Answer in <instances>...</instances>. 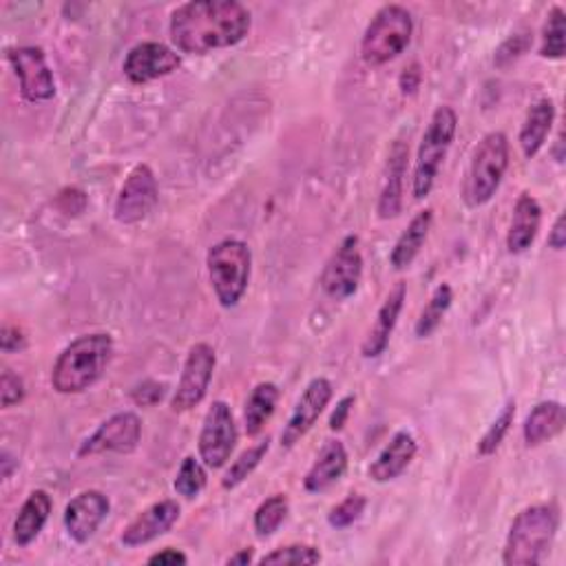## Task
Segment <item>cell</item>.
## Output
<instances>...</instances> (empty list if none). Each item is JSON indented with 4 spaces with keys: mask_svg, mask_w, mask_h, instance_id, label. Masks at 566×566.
<instances>
[{
    "mask_svg": "<svg viewBox=\"0 0 566 566\" xmlns=\"http://www.w3.org/2000/svg\"><path fill=\"white\" fill-rule=\"evenodd\" d=\"M251 25V12L237 0H196L173 12L170 41L181 54L207 56L240 45Z\"/></svg>",
    "mask_w": 566,
    "mask_h": 566,
    "instance_id": "cell-1",
    "label": "cell"
},
{
    "mask_svg": "<svg viewBox=\"0 0 566 566\" xmlns=\"http://www.w3.org/2000/svg\"><path fill=\"white\" fill-rule=\"evenodd\" d=\"M113 358V339L107 332L82 334L71 341L54 363L52 386L58 395H82L91 390Z\"/></svg>",
    "mask_w": 566,
    "mask_h": 566,
    "instance_id": "cell-2",
    "label": "cell"
},
{
    "mask_svg": "<svg viewBox=\"0 0 566 566\" xmlns=\"http://www.w3.org/2000/svg\"><path fill=\"white\" fill-rule=\"evenodd\" d=\"M557 529L559 511L553 504L526 507L511 522L502 551V562L507 566L542 564L553 546Z\"/></svg>",
    "mask_w": 566,
    "mask_h": 566,
    "instance_id": "cell-3",
    "label": "cell"
},
{
    "mask_svg": "<svg viewBox=\"0 0 566 566\" xmlns=\"http://www.w3.org/2000/svg\"><path fill=\"white\" fill-rule=\"evenodd\" d=\"M509 168V140L502 131L487 133L471 157L463 200L469 209H480L493 200Z\"/></svg>",
    "mask_w": 566,
    "mask_h": 566,
    "instance_id": "cell-4",
    "label": "cell"
},
{
    "mask_svg": "<svg viewBox=\"0 0 566 566\" xmlns=\"http://www.w3.org/2000/svg\"><path fill=\"white\" fill-rule=\"evenodd\" d=\"M414 21L403 5H386L369 21L363 41L360 58L367 67H384L399 58L412 43Z\"/></svg>",
    "mask_w": 566,
    "mask_h": 566,
    "instance_id": "cell-5",
    "label": "cell"
},
{
    "mask_svg": "<svg viewBox=\"0 0 566 566\" xmlns=\"http://www.w3.org/2000/svg\"><path fill=\"white\" fill-rule=\"evenodd\" d=\"M458 115L452 107L443 104L434 111L428 131L423 133L419 155L414 162V177H412V193L417 200H425L436 184L441 166L452 148L456 137Z\"/></svg>",
    "mask_w": 566,
    "mask_h": 566,
    "instance_id": "cell-6",
    "label": "cell"
},
{
    "mask_svg": "<svg viewBox=\"0 0 566 566\" xmlns=\"http://www.w3.org/2000/svg\"><path fill=\"white\" fill-rule=\"evenodd\" d=\"M211 286L222 308H235L251 284L253 253L240 240H222L207 255Z\"/></svg>",
    "mask_w": 566,
    "mask_h": 566,
    "instance_id": "cell-7",
    "label": "cell"
},
{
    "mask_svg": "<svg viewBox=\"0 0 566 566\" xmlns=\"http://www.w3.org/2000/svg\"><path fill=\"white\" fill-rule=\"evenodd\" d=\"M218 356L209 343H196L186 354L177 390L170 399V410L181 414L198 408L211 388Z\"/></svg>",
    "mask_w": 566,
    "mask_h": 566,
    "instance_id": "cell-8",
    "label": "cell"
},
{
    "mask_svg": "<svg viewBox=\"0 0 566 566\" xmlns=\"http://www.w3.org/2000/svg\"><path fill=\"white\" fill-rule=\"evenodd\" d=\"M237 425H235V417L233 410L229 408V403L224 401H215L207 417H204V425L200 432V460L209 467V469H222L235 447H237Z\"/></svg>",
    "mask_w": 566,
    "mask_h": 566,
    "instance_id": "cell-9",
    "label": "cell"
},
{
    "mask_svg": "<svg viewBox=\"0 0 566 566\" xmlns=\"http://www.w3.org/2000/svg\"><path fill=\"white\" fill-rule=\"evenodd\" d=\"M159 202V186L153 168L148 164H137L126 181L120 188V196L115 200V222L124 226H133L144 222Z\"/></svg>",
    "mask_w": 566,
    "mask_h": 566,
    "instance_id": "cell-10",
    "label": "cell"
},
{
    "mask_svg": "<svg viewBox=\"0 0 566 566\" xmlns=\"http://www.w3.org/2000/svg\"><path fill=\"white\" fill-rule=\"evenodd\" d=\"M360 279H363V255L358 248V237L347 235L328 259L319 284L330 299L345 301L356 295Z\"/></svg>",
    "mask_w": 566,
    "mask_h": 566,
    "instance_id": "cell-11",
    "label": "cell"
},
{
    "mask_svg": "<svg viewBox=\"0 0 566 566\" xmlns=\"http://www.w3.org/2000/svg\"><path fill=\"white\" fill-rule=\"evenodd\" d=\"M142 441V421L133 412H120L107 419L80 447L78 456H98V454H133Z\"/></svg>",
    "mask_w": 566,
    "mask_h": 566,
    "instance_id": "cell-12",
    "label": "cell"
},
{
    "mask_svg": "<svg viewBox=\"0 0 566 566\" xmlns=\"http://www.w3.org/2000/svg\"><path fill=\"white\" fill-rule=\"evenodd\" d=\"M8 60L27 102H47L56 96V80L41 47H14L8 52Z\"/></svg>",
    "mask_w": 566,
    "mask_h": 566,
    "instance_id": "cell-13",
    "label": "cell"
},
{
    "mask_svg": "<svg viewBox=\"0 0 566 566\" xmlns=\"http://www.w3.org/2000/svg\"><path fill=\"white\" fill-rule=\"evenodd\" d=\"M334 395V388L328 379L319 376V379H312L308 384V388L303 390V395L299 397L284 432H281V447L284 450H292L319 421V417L325 412V408L330 406Z\"/></svg>",
    "mask_w": 566,
    "mask_h": 566,
    "instance_id": "cell-14",
    "label": "cell"
},
{
    "mask_svg": "<svg viewBox=\"0 0 566 566\" xmlns=\"http://www.w3.org/2000/svg\"><path fill=\"white\" fill-rule=\"evenodd\" d=\"M179 65L181 58L170 47L162 43H140L126 54L122 69L133 85H146L164 76H170L179 69Z\"/></svg>",
    "mask_w": 566,
    "mask_h": 566,
    "instance_id": "cell-15",
    "label": "cell"
},
{
    "mask_svg": "<svg viewBox=\"0 0 566 566\" xmlns=\"http://www.w3.org/2000/svg\"><path fill=\"white\" fill-rule=\"evenodd\" d=\"M111 502L102 491L89 489L78 493L65 509V529L69 537L78 544L89 542L100 524L107 520Z\"/></svg>",
    "mask_w": 566,
    "mask_h": 566,
    "instance_id": "cell-16",
    "label": "cell"
},
{
    "mask_svg": "<svg viewBox=\"0 0 566 566\" xmlns=\"http://www.w3.org/2000/svg\"><path fill=\"white\" fill-rule=\"evenodd\" d=\"M181 515V507L177 500H159L155 504H151L148 509H144L120 535V542L126 548H135V546H144L162 535H166L175 522Z\"/></svg>",
    "mask_w": 566,
    "mask_h": 566,
    "instance_id": "cell-17",
    "label": "cell"
},
{
    "mask_svg": "<svg viewBox=\"0 0 566 566\" xmlns=\"http://www.w3.org/2000/svg\"><path fill=\"white\" fill-rule=\"evenodd\" d=\"M406 299H408V288L401 281V284L395 286V290L388 295V299L379 308V314H376V321L369 328V332H367V336L360 345L363 358H379L388 349L390 339L395 334V328L399 323V317L403 312Z\"/></svg>",
    "mask_w": 566,
    "mask_h": 566,
    "instance_id": "cell-18",
    "label": "cell"
},
{
    "mask_svg": "<svg viewBox=\"0 0 566 566\" xmlns=\"http://www.w3.org/2000/svg\"><path fill=\"white\" fill-rule=\"evenodd\" d=\"M417 452H419L417 439L410 432H397L390 439V443L384 447V452L369 465L367 474L379 485L392 482L408 471V467L417 458Z\"/></svg>",
    "mask_w": 566,
    "mask_h": 566,
    "instance_id": "cell-19",
    "label": "cell"
},
{
    "mask_svg": "<svg viewBox=\"0 0 566 566\" xmlns=\"http://www.w3.org/2000/svg\"><path fill=\"white\" fill-rule=\"evenodd\" d=\"M408 153H410L408 144L401 140H397L390 151L388 170H386L384 188L379 196V207H376V213H379L381 220H395L403 211V184H406Z\"/></svg>",
    "mask_w": 566,
    "mask_h": 566,
    "instance_id": "cell-20",
    "label": "cell"
},
{
    "mask_svg": "<svg viewBox=\"0 0 566 566\" xmlns=\"http://www.w3.org/2000/svg\"><path fill=\"white\" fill-rule=\"evenodd\" d=\"M347 471V450L341 441H328L303 478L308 493H323Z\"/></svg>",
    "mask_w": 566,
    "mask_h": 566,
    "instance_id": "cell-21",
    "label": "cell"
},
{
    "mask_svg": "<svg viewBox=\"0 0 566 566\" xmlns=\"http://www.w3.org/2000/svg\"><path fill=\"white\" fill-rule=\"evenodd\" d=\"M542 224V209L537 200L529 193H522L513 207L509 233H507V248L511 255H522L526 253L540 231Z\"/></svg>",
    "mask_w": 566,
    "mask_h": 566,
    "instance_id": "cell-22",
    "label": "cell"
},
{
    "mask_svg": "<svg viewBox=\"0 0 566 566\" xmlns=\"http://www.w3.org/2000/svg\"><path fill=\"white\" fill-rule=\"evenodd\" d=\"M564 425H566V412H564L562 403L542 401L529 412V417L522 425L524 445L540 447V445L553 441L557 434H562Z\"/></svg>",
    "mask_w": 566,
    "mask_h": 566,
    "instance_id": "cell-23",
    "label": "cell"
},
{
    "mask_svg": "<svg viewBox=\"0 0 566 566\" xmlns=\"http://www.w3.org/2000/svg\"><path fill=\"white\" fill-rule=\"evenodd\" d=\"M52 509H54V502L45 489L32 491L16 515L14 542L23 548L30 546L43 533V529L52 515Z\"/></svg>",
    "mask_w": 566,
    "mask_h": 566,
    "instance_id": "cell-24",
    "label": "cell"
},
{
    "mask_svg": "<svg viewBox=\"0 0 566 566\" xmlns=\"http://www.w3.org/2000/svg\"><path fill=\"white\" fill-rule=\"evenodd\" d=\"M432 224H434L432 209H425L412 218V222L401 233V237L397 240V244L390 253V264L395 266V270H408L414 264V259L421 255V251L428 242Z\"/></svg>",
    "mask_w": 566,
    "mask_h": 566,
    "instance_id": "cell-25",
    "label": "cell"
},
{
    "mask_svg": "<svg viewBox=\"0 0 566 566\" xmlns=\"http://www.w3.org/2000/svg\"><path fill=\"white\" fill-rule=\"evenodd\" d=\"M553 122H555L553 100L542 98L535 104H531V109L526 111V118L522 122L520 137H518L520 148H522L526 159H533L542 151V146H544V142H546V137L553 129Z\"/></svg>",
    "mask_w": 566,
    "mask_h": 566,
    "instance_id": "cell-26",
    "label": "cell"
},
{
    "mask_svg": "<svg viewBox=\"0 0 566 566\" xmlns=\"http://www.w3.org/2000/svg\"><path fill=\"white\" fill-rule=\"evenodd\" d=\"M279 388L275 384H259L244 408V425H246V434L248 436H257L266 423L273 419L277 403H279Z\"/></svg>",
    "mask_w": 566,
    "mask_h": 566,
    "instance_id": "cell-27",
    "label": "cell"
},
{
    "mask_svg": "<svg viewBox=\"0 0 566 566\" xmlns=\"http://www.w3.org/2000/svg\"><path fill=\"white\" fill-rule=\"evenodd\" d=\"M452 301H454V290H452V286H450V284H441V286L434 290L432 299L428 301V306L423 308V312H421V317H419V321H417L414 332H417L419 339H428V336H432V334L439 330V325L443 323L447 310L452 308Z\"/></svg>",
    "mask_w": 566,
    "mask_h": 566,
    "instance_id": "cell-28",
    "label": "cell"
},
{
    "mask_svg": "<svg viewBox=\"0 0 566 566\" xmlns=\"http://www.w3.org/2000/svg\"><path fill=\"white\" fill-rule=\"evenodd\" d=\"M290 511V500L286 493H275L268 500H264L255 511V533L259 537H270L279 531V526L286 522Z\"/></svg>",
    "mask_w": 566,
    "mask_h": 566,
    "instance_id": "cell-29",
    "label": "cell"
},
{
    "mask_svg": "<svg viewBox=\"0 0 566 566\" xmlns=\"http://www.w3.org/2000/svg\"><path fill=\"white\" fill-rule=\"evenodd\" d=\"M268 450H270V441L266 439V441L257 443L255 447H248L246 452H242L240 458L224 474L222 487L224 489H237L242 482H246L255 474V469L262 465V460L266 458Z\"/></svg>",
    "mask_w": 566,
    "mask_h": 566,
    "instance_id": "cell-30",
    "label": "cell"
},
{
    "mask_svg": "<svg viewBox=\"0 0 566 566\" xmlns=\"http://www.w3.org/2000/svg\"><path fill=\"white\" fill-rule=\"evenodd\" d=\"M564 10L553 8L546 16L544 30H542V43H540V56L546 60H559L566 52V27H564Z\"/></svg>",
    "mask_w": 566,
    "mask_h": 566,
    "instance_id": "cell-31",
    "label": "cell"
},
{
    "mask_svg": "<svg viewBox=\"0 0 566 566\" xmlns=\"http://www.w3.org/2000/svg\"><path fill=\"white\" fill-rule=\"evenodd\" d=\"M177 496L186 498V500H193L198 498L204 489H207V469L202 467V463L193 456H188L181 460V467L175 476L173 482Z\"/></svg>",
    "mask_w": 566,
    "mask_h": 566,
    "instance_id": "cell-32",
    "label": "cell"
},
{
    "mask_svg": "<svg viewBox=\"0 0 566 566\" xmlns=\"http://www.w3.org/2000/svg\"><path fill=\"white\" fill-rule=\"evenodd\" d=\"M513 419H515V401H507L502 412L496 417V421L489 425V430L478 441V454L480 456L496 454V450L502 445L504 436L509 434V430L513 425Z\"/></svg>",
    "mask_w": 566,
    "mask_h": 566,
    "instance_id": "cell-33",
    "label": "cell"
},
{
    "mask_svg": "<svg viewBox=\"0 0 566 566\" xmlns=\"http://www.w3.org/2000/svg\"><path fill=\"white\" fill-rule=\"evenodd\" d=\"M319 562H321V551L317 546H310V544H288V546L270 551L268 555H264L259 559V564H279V566L319 564Z\"/></svg>",
    "mask_w": 566,
    "mask_h": 566,
    "instance_id": "cell-34",
    "label": "cell"
},
{
    "mask_svg": "<svg viewBox=\"0 0 566 566\" xmlns=\"http://www.w3.org/2000/svg\"><path fill=\"white\" fill-rule=\"evenodd\" d=\"M367 500L360 493H349L345 500H341L330 513H328V522L334 529H347L354 522L360 520V515L365 513Z\"/></svg>",
    "mask_w": 566,
    "mask_h": 566,
    "instance_id": "cell-35",
    "label": "cell"
},
{
    "mask_svg": "<svg viewBox=\"0 0 566 566\" xmlns=\"http://www.w3.org/2000/svg\"><path fill=\"white\" fill-rule=\"evenodd\" d=\"M25 399V384L19 374H14L12 369H5L3 376H0V406L5 410L23 403Z\"/></svg>",
    "mask_w": 566,
    "mask_h": 566,
    "instance_id": "cell-36",
    "label": "cell"
},
{
    "mask_svg": "<svg viewBox=\"0 0 566 566\" xmlns=\"http://www.w3.org/2000/svg\"><path fill=\"white\" fill-rule=\"evenodd\" d=\"M529 45H531L529 34H515V36H511L509 41H504V43L500 45V49L496 52L493 63H496L498 67H507V65H511L513 60H518V58L529 49Z\"/></svg>",
    "mask_w": 566,
    "mask_h": 566,
    "instance_id": "cell-37",
    "label": "cell"
},
{
    "mask_svg": "<svg viewBox=\"0 0 566 566\" xmlns=\"http://www.w3.org/2000/svg\"><path fill=\"white\" fill-rule=\"evenodd\" d=\"M164 397H166V386H164V384H157V381H142V384L135 386L133 392H131L133 403H135V406H142V408L157 406Z\"/></svg>",
    "mask_w": 566,
    "mask_h": 566,
    "instance_id": "cell-38",
    "label": "cell"
},
{
    "mask_svg": "<svg viewBox=\"0 0 566 566\" xmlns=\"http://www.w3.org/2000/svg\"><path fill=\"white\" fill-rule=\"evenodd\" d=\"M0 345H3L5 354H12V352L25 349L27 347V339H25L23 330H19L14 325H5L3 328V336H0Z\"/></svg>",
    "mask_w": 566,
    "mask_h": 566,
    "instance_id": "cell-39",
    "label": "cell"
},
{
    "mask_svg": "<svg viewBox=\"0 0 566 566\" xmlns=\"http://www.w3.org/2000/svg\"><path fill=\"white\" fill-rule=\"evenodd\" d=\"M421 80H423L421 65H419V63L410 65V67L401 74V80H399V87H401L403 96H414V93L421 89Z\"/></svg>",
    "mask_w": 566,
    "mask_h": 566,
    "instance_id": "cell-40",
    "label": "cell"
},
{
    "mask_svg": "<svg viewBox=\"0 0 566 566\" xmlns=\"http://www.w3.org/2000/svg\"><path fill=\"white\" fill-rule=\"evenodd\" d=\"M354 403H356L354 397H345V399H341V401L336 403V408H334V412H332V417H330V430H332V432H339V430L345 428Z\"/></svg>",
    "mask_w": 566,
    "mask_h": 566,
    "instance_id": "cell-41",
    "label": "cell"
},
{
    "mask_svg": "<svg viewBox=\"0 0 566 566\" xmlns=\"http://www.w3.org/2000/svg\"><path fill=\"white\" fill-rule=\"evenodd\" d=\"M146 562L153 566H177V564H188V557L177 548H164L153 553Z\"/></svg>",
    "mask_w": 566,
    "mask_h": 566,
    "instance_id": "cell-42",
    "label": "cell"
},
{
    "mask_svg": "<svg viewBox=\"0 0 566 566\" xmlns=\"http://www.w3.org/2000/svg\"><path fill=\"white\" fill-rule=\"evenodd\" d=\"M548 246L557 253L564 251V246H566V218H564V213L557 215V220H555V224L548 233Z\"/></svg>",
    "mask_w": 566,
    "mask_h": 566,
    "instance_id": "cell-43",
    "label": "cell"
},
{
    "mask_svg": "<svg viewBox=\"0 0 566 566\" xmlns=\"http://www.w3.org/2000/svg\"><path fill=\"white\" fill-rule=\"evenodd\" d=\"M253 555H255V548H242V551H237L235 555H231L229 557V566H248L251 562H253Z\"/></svg>",
    "mask_w": 566,
    "mask_h": 566,
    "instance_id": "cell-44",
    "label": "cell"
},
{
    "mask_svg": "<svg viewBox=\"0 0 566 566\" xmlns=\"http://www.w3.org/2000/svg\"><path fill=\"white\" fill-rule=\"evenodd\" d=\"M0 467H3V471H0V474H3V478L8 480L12 476V471L19 467V460H14L10 456V452H3V456H0Z\"/></svg>",
    "mask_w": 566,
    "mask_h": 566,
    "instance_id": "cell-45",
    "label": "cell"
}]
</instances>
